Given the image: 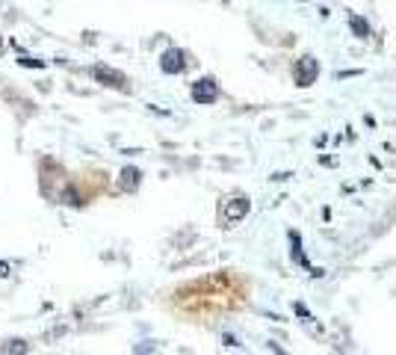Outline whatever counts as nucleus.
<instances>
[{
  "mask_svg": "<svg viewBox=\"0 0 396 355\" xmlns=\"http://www.w3.org/2000/svg\"><path fill=\"white\" fill-rule=\"evenodd\" d=\"M9 275H12V267L6 261H0V278H9Z\"/></svg>",
  "mask_w": 396,
  "mask_h": 355,
  "instance_id": "nucleus-10",
  "label": "nucleus"
},
{
  "mask_svg": "<svg viewBox=\"0 0 396 355\" xmlns=\"http://www.w3.org/2000/svg\"><path fill=\"white\" fill-rule=\"evenodd\" d=\"M216 98H219V86H216V80H213V77H201L198 83L192 86V101L213 104Z\"/></svg>",
  "mask_w": 396,
  "mask_h": 355,
  "instance_id": "nucleus-2",
  "label": "nucleus"
},
{
  "mask_svg": "<svg viewBox=\"0 0 396 355\" xmlns=\"http://www.w3.org/2000/svg\"><path fill=\"white\" fill-rule=\"evenodd\" d=\"M21 66H35V68H45L42 59H30V56H21Z\"/></svg>",
  "mask_w": 396,
  "mask_h": 355,
  "instance_id": "nucleus-9",
  "label": "nucleus"
},
{
  "mask_svg": "<svg viewBox=\"0 0 396 355\" xmlns=\"http://www.w3.org/2000/svg\"><path fill=\"white\" fill-rule=\"evenodd\" d=\"M160 68H163L166 74H181V71L187 68V53L177 51V48H169V51L160 56Z\"/></svg>",
  "mask_w": 396,
  "mask_h": 355,
  "instance_id": "nucleus-3",
  "label": "nucleus"
},
{
  "mask_svg": "<svg viewBox=\"0 0 396 355\" xmlns=\"http://www.w3.org/2000/svg\"><path fill=\"white\" fill-rule=\"evenodd\" d=\"M92 77L98 80V83L110 86V89H119V92H130V80L121 74V71H116V68L110 66H95L92 68Z\"/></svg>",
  "mask_w": 396,
  "mask_h": 355,
  "instance_id": "nucleus-1",
  "label": "nucleus"
},
{
  "mask_svg": "<svg viewBox=\"0 0 396 355\" xmlns=\"http://www.w3.org/2000/svg\"><path fill=\"white\" fill-rule=\"evenodd\" d=\"M245 213H248V199H231L222 216H225V222H231V225H234V222H240Z\"/></svg>",
  "mask_w": 396,
  "mask_h": 355,
  "instance_id": "nucleus-5",
  "label": "nucleus"
},
{
  "mask_svg": "<svg viewBox=\"0 0 396 355\" xmlns=\"http://www.w3.org/2000/svg\"><path fill=\"white\" fill-rule=\"evenodd\" d=\"M121 189H127V192H133V189H136L139 186V169L136 166H124V169H121Z\"/></svg>",
  "mask_w": 396,
  "mask_h": 355,
  "instance_id": "nucleus-6",
  "label": "nucleus"
},
{
  "mask_svg": "<svg viewBox=\"0 0 396 355\" xmlns=\"http://www.w3.org/2000/svg\"><path fill=\"white\" fill-rule=\"evenodd\" d=\"M352 27L358 30V36H361V39H367V36H370V30L364 27V21H361V18H352Z\"/></svg>",
  "mask_w": 396,
  "mask_h": 355,
  "instance_id": "nucleus-8",
  "label": "nucleus"
},
{
  "mask_svg": "<svg viewBox=\"0 0 396 355\" xmlns=\"http://www.w3.org/2000/svg\"><path fill=\"white\" fill-rule=\"evenodd\" d=\"M313 77H316V62H313V56H302L299 66H296V83H299V86H310V83H313Z\"/></svg>",
  "mask_w": 396,
  "mask_h": 355,
  "instance_id": "nucleus-4",
  "label": "nucleus"
},
{
  "mask_svg": "<svg viewBox=\"0 0 396 355\" xmlns=\"http://www.w3.org/2000/svg\"><path fill=\"white\" fill-rule=\"evenodd\" d=\"M3 48H6V45H3V36H0V53H3Z\"/></svg>",
  "mask_w": 396,
  "mask_h": 355,
  "instance_id": "nucleus-11",
  "label": "nucleus"
},
{
  "mask_svg": "<svg viewBox=\"0 0 396 355\" xmlns=\"http://www.w3.org/2000/svg\"><path fill=\"white\" fill-rule=\"evenodd\" d=\"M3 352H30V346H27L24 340H9V343L3 346Z\"/></svg>",
  "mask_w": 396,
  "mask_h": 355,
  "instance_id": "nucleus-7",
  "label": "nucleus"
}]
</instances>
